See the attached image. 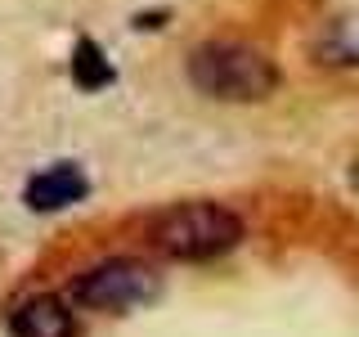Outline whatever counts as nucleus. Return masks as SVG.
<instances>
[{
	"label": "nucleus",
	"mask_w": 359,
	"mask_h": 337,
	"mask_svg": "<svg viewBox=\"0 0 359 337\" xmlns=\"http://www.w3.org/2000/svg\"><path fill=\"white\" fill-rule=\"evenodd\" d=\"M189 81L220 104H261L278 90V67L243 41H207L189 54Z\"/></svg>",
	"instance_id": "obj_1"
},
{
	"label": "nucleus",
	"mask_w": 359,
	"mask_h": 337,
	"mask_svg": "<svg viewBox=\"0 0 359 337\" xmlns=\"http://www.w3.org/2000/svg\"><path fill=\"white\" fill-rule=\"evenodd\" d=\"M149 239L171 261H216L243 243V220L220 202H180L149 225Z\"/></svg>",
	"instance_id": "obj_2"
},
{
	"label": "nucleus",
	"mask_w": 359,
	"mask_h": 337,
	"mask_svg": "<svg viewBox=\"0 0 359 337\" xmlns=\"http://www.w3.org/2000/svg\"><path fill=\"white\" fill-rule=\"evenodd\" d=\"M162 292L153 265L135 261V256H112V261L90 265L81 279L72 284V301L86 310H104V315H126L135 306H149Z\"/></svg>",
	"instance_id": "obj_3"
},
{
	"label": "nucleus",
	"mask_w": 359,
	"mask_h": 337,
	"mask_svg": "<svg viewBox=\"0 0 359 337\" xmlns=\"http://www.w3.org/2000/svg\"><path fill=\"white\" fill-rule=\"evenodd\" d=\"M90 194V180L76 162H54L36 171L27 180V189H22V202H27L32 211H63L72 207V202H81Z\"/></svg>",
	"instance_id": "obj_4"
},
{
	"label": "nucleus",
	"mask_w": 359,
	"mask_h": 337,
	"mask_svg": "<svg viewBox=\"0 0 359 337\" xmlns=\"http://www.w3.org/2000/svg\"><path fill=\"white\" fill-rule=\"evenodd\" d=\"M9 333L14 337H76V324L59 297H27L9 315Z\"/></svg>",
	"instance_id": "obj_5"
},
{
	"label": "nucleus",
	"mask_w": 359,
	"mask_h": 337,
	"mask_svg": "<svg viewBox=\"0 0 359 337\" xmlns=\"http://www.w3.org/2000/svg\"><path fill=\"white\" fill-rule=\"evenodd\" d=\"M310 54H314V63H323V67H359V9L323 22V32L314 37Z\"/></svg>",
	"instance_id": "obj_6"
},
{
	"label": "nucleus",
	"mask_w": 359,
	"mask_h": 337,
	"mask_svg": "<svg viewBox=\"0 0 359 337\" xmlns=\"http://www.w3.org/2000/svg\"><path fill=\"white\" fill-rule=\"evenodd\" d=\"M112 63L104 59V50H99L90 37H81L72 45V81L81 86V90H104V86H112Z\"/></svg>",
	"instance_id": "obj_7"
}]
</instances>
